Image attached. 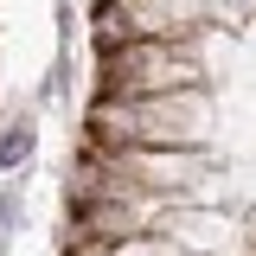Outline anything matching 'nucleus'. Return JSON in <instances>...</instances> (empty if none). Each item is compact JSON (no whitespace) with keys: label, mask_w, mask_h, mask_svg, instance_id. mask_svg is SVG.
Here are the masks:
<instances>
[{"label":"nucleus","mask_w":256,"mask_h":256,"mask_svg":"<svg viewBox=\"0 0 256 256\" xmlns=\"http://www.w3.org/2000/svg\"><path fill=\"white\" fill-rule=\"evenodd\" d=\"M205 38H128L116 52H96L90 96H160V90H186V84H212Z\"/></svg>","instance_id":"1"},{"label":"nucleus","mask_w":256,"mask_h":256,"mask_svg":"<svg viewBox=\"0 0 256 256\" xmlns=\"http://www.w3.org/2000/svg\"><path fill=\"white\" fill-rule=\"evenodd\" d=\"M102 160H109L134 192H148L160 205H173V198H205V180L218 173L212 148H122V154H102Z\"/></svg>","instance_id":"2"},{"label":"nucleus","mask_w":256,"mask_h":256,"mask_svg":"<svg viewBox=\"0 0 256 256\" xmlns=\"http://www.w3.org/2000/svg\"><path fill=\"white\" fill-rule=\"evenodd\" d=\"M134 109H141V148H212V128H218L212 84L134 96Z\"/></svg>","instance_id":"3"},{"label":"nucleus","mask_w":256,"mask_h":256,"mask_svg":"<svg viewBox=\"0 0 256 256\" xmlns=\"http://www.w3.org/2000/svg\"><path fill=\"white\" fill-rule=\"evenodd\" d=\"M154 230H166L186 256H237V244H230V212H218L212 198H173V205H160Z\"/></svg>","instance_id":"4"},{"label":"nucleus","mask_w":256,"mask_h":256,"mask_svg":"<svg viewBox=\"0 0 256 256\" xmlns=\"http://www.w3.org/2000/svg\"><path fill=\"white\" fill-rule=\"evenodd\" d=\"M134 38H205L212 26V0H122Z\"/></svg>","instance_id":"5"},{"label":"nucleus","mask_w":256,"mask_h":256,"mask_svg":"<svg viewBox=\"0 0 256 256\" xmlns=\"http://www.w3.org/2000/svg\"><path fill=\"white\" fill-rule=\"evenodd\" d=\"M32 160H38V102H13L0 116V173L20 180Z\"/></svg>","instance_id":"6"},{"label":"nucleus","mask_w":256,"mask_h":256,"mask_svg":"<svg viewBox=\"0 0 256 256\" xmlns=\"http://www.w3.org/2000/svg\"><path fill=\"white\" fill-rule=\"evenodd\" d=\"M128 38H134V20L122 0H90V52H116Z\"/></svg>","instance_id":"7"},{"label":"nucleus","mask_w":256,"mask_h":256,"mask_svg":"<svg viewBox=\"0 0 256 256\" xmlns=\"http://www.w3.org/2000/svg\"><path fill=\"white\" fill-rule=\"evenodd\" d=\"M26 230V186L20 180H0V250Z\"/></svg>","instance_id":"8"},{"label":"nucleus","mask_w":256,"mask_h":256,"mask_svg":"<svg viewBox=\"0 0 256 256\" xmlns=\"http://www.w3.org/2000/svg\"><path fill=\"white\" fill-rule=\"evenodd\" d=\"M102 256H186L166 230H134V237H122V244H109Z\"/></svg>","instance_id":"9"},{"label":"nucleus","mask_w":256,"mask_h":256,"mask_svg":"<svg viewBox=\"0 0 256 256\" xmlns=\"http://www.w3.org/2000/svg\"><path fill=\"white\" fill-rule=\"evenodd\" d=\"M70 96V45H58V58L45 70V84H38V102H64Z\"/></svg>","instance_id":"10"},{"label":"nucleus","mask_w":256,"mask_h":256,"mask_svg":"<svg viewBox=\"0 0 256 256\" xmlns=\"http://www.w3.org/2000/svg\"><path fill=\"white\" fill-rule=\"evenodd\" d=\"M237 45H244V52H250V58H256V13H250V20H244V32H237Z\"/></svg>","instance_id":"11"},{"label":"nucleus","mask_w":256,"mask_h":256,"mask_svg":"<svg viewBox=\"0 0 256 256\" xmlns=\"http://www.w3.org/2000/svg\"><path fill=\"white\" fill-rule=\"evenodd\" d=\"M250 256H256V218H250Z\"/></svg>","instance_id":"12"}]
</instances>
